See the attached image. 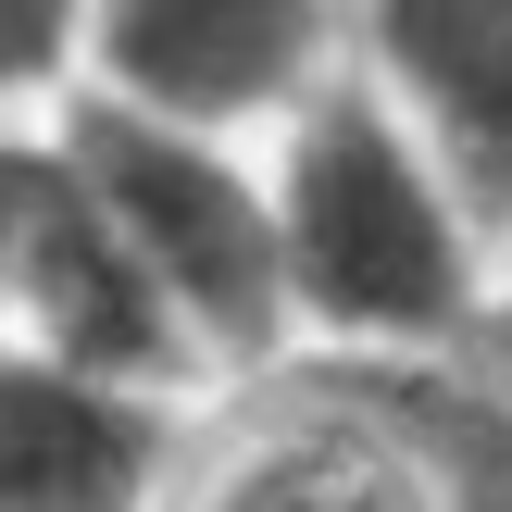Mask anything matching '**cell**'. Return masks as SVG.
<instances>
[{
	"label": "cell",
	"mask_w": 512,
	"mask_h": 512,
	"mask_svg": "<svg viewBox=\"0 0 512 512\" xmlns=\"http://www.w3.org/2000/svg\"><path fill=\"white\" fill-rule=\"evenodd\" d=\"M213 400L88 375L0 325V512H175Z\"/></svg>",
	"instance_id": "cell-5"
},
{
	"label": "cell",
	"mask_w": 512,
	"mask_h": 512,
	"mask_svg": "<svg viewBox=\"0 0 512 512\" xmlns=\"http://www.w3.org/2000/svg\"><path fill=\"white\" fill-rule=\"evenodd\" d=\"M263 163H275L300 363H463L512 238L450 175V150L375 75H350L300 125H275Z\"/></svg>",
	"instance_id": "cell-1"
},
{
	"label": "cell",
	"mask_w": 512,
	"mask_h": 512,
	"mask_svg": "<svg viewBox=\"0 0 512 512\" xmlns=\"http://www.w3.org/2000/svg\"><path fill=\"white\" fill-rule=\"evenodd\" d=\"M175 512H450V500L375 363H288L200 413V463Z\"/></svg>",
	"instance_id": "cell-4"
},
{
	"label": "cell",
	"mask_w": 512,
	"mask_h": 512,
	"mask_svg": "<svg viewBox=\"0 0 512 512\" xmlns=\"http://www.w3.org/2000/svg\"><path fill=\"white\" fill-rule=\"evenodd\" d=\"M363 75L512 238V0H363Z\"/></svg>",
	"instance_id": "cell-7"
},
{
	"label": "cell",
	"mask_w": 512,
	"mask_h": 512,
	"mask_svg": "<svg viewBox=\"0 0 512 512\" xmlns=\"http://www.w3.org/2000/svg\"><path fill=\"white\" fill-rule=\"evenodd\" d=\"M100 0H0V125H63L88 100Z\"/></svg>",
	"instance_id": "cell-8"
},
{
	"label": "cell",
	"mask_w": 512,
	"mask_h": 512,
	"mask_svg": "<svg viewBox=\"0 0 512 512\" xmlns=\"http://www.w3.org/2000/svg\"><path fill=\"white\" fill-rule=\"evenodd\" d=\"M475 363H488L500 388H512V263H500V300H488V325H475Z\"/></svg>",
	"instance_id": "cell-10"
},
{
	"label": "cell",
	"mask_w": 512,
	"mask_h": 512,
	"mask_svg": "<svg viewBox=\"0 0 512 512\" xmlns=\"http://www.w3.org/2000/svg\"><path fill=\"white\" fill-rule=\"evenodd\" d=\"M363 75V0H100L88 100L213 138H275Z\"/></svg>",
	"instance_id": "cell-3"
},
{
	"label": "cell",
	"mask_w": 512,
	"mask_h": 512,
	"mask_svg": "<svg viewBox=\"0 0 512 512\" xmlns=\"http://www.w3.org/2000/svg\"><path fill=\"white\" fill-rule=\"evenodd\" d=\"M38 188H50V125H0V325H13V263L38 225Z\"/></svg>",
	"instance_id": "cell-9"
},
{
	"label": "cell",
	"mask_w": 512,
	"mask_h": 512,
	"mask_svg": "<svg viewBox=\"0 0 512 512\" xmlns=\"http://www.w3.org/2000/svg\"><path fill=\"white\" fill-rule=\"evenodd\" d=\"M13 338L63 350L88 375H125V388H163V400H225L200 338H188V313L138 263V238L63 163V125H50V188H38V225H25V263H13Z\"/></svg>",
	"instance_id": "cell-6"
},
{
	"label": "cell",
	"mask_w": 512,
	"mask_h": 512,
	"mask_svg": "<svg viewBox=\"0 0 512 512\" xmlns=\"http://www.w3.org/2000/svg\"><path fill=\"white\" fill-rule=\"evenodd\" d=\"M63 163L100 188V213L163 275V300L188 313L213 388H263V375L300 363L263 138H213V125H163V113H125V100H75L63 113Z\"/></svg>",
	"instance_id": "cell-2"
}]
</instances>
